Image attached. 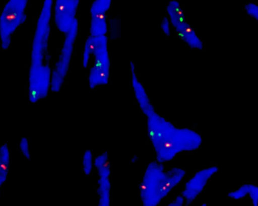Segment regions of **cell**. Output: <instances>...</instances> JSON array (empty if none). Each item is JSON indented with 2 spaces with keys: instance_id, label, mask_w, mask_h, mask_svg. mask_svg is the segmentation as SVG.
Wrapping results in <instances>:
<instances>
[{
  "instance_id": "6da1fadb",
  "label": "cell",
  "mask_w": 258,
  "mask_h": 206,
  "mask_svg": "<svg viewBox=\"0 0 258 206\" xmlns=\"http://www.w3.org/2000/svg\"><path fill=\"white\" fill-rule=\"evenodd\" d=\"M54 0H44L33 38L29 73V91L32 101L46 98L51 89V71L48 45L51 36Z\"/></svg>"
},
{
  "instance_id": "7a4b0ae2",
  "label": "cell",
  "mask_w": 258,
  "mask_h": 206,
  "mask_svg": "<svg viewBox=\"0 0 258 206\" xmlns=\"http://www.w3.org/2000/svg\"><path fill=\"white\" fill-rule=\"evenodd\" d=\"M147 117V129L152 136L150 139L159 163L171 161L180 153L192 152L201 147L203 139L197 131L177 128L156 111Z\"/></svg>"
},
{
  "instance_id": "3957f363",
  "label": "cell",
  "mask_w": 258,
  "mask_h": 206,
  "mask_svg": "<svg viewBox=\"0 0 258 206\" xmlns=\"http://www.w3.org/2000/svg\"><path fill=\"white\" fill-rule=\"evenodd\" d=\"M140 188L141 201L146 206L157 205L169 194L171 190L167 182L163 163L156 160L148 165Z\"/></svg>"
},
{
  "instance_id": "277c9868",
  "label": "cell",
  "mask_w": 258,
  "mask_h": 206,
  "mask_svg": "<svg viewBox=\"0 0 258 206\" xmlns=\"http://www.w3.org/2000/svg\"><path fill=\"white\" fill-rule=\"evenodd\" d=\"M30 0H8L0 15V40L3 50L12 44V37L27 20V6Z\"/></svg>"
},
{
  "instance_id": "5b68a950",
  "label": "cell",
  "mask_w": 258,
  "mask_h": 206,
  "mask_svg": "<svg viewBox=\"0 0 258 206\" xmlns=\"http://www.w3.org/2000/svg\"><path fill=\"white\" fill-rule=\"evenodd\" d=\"M78 33L79 21L77 19L71 30L65 34V39L60 55L51 73V90L52 92H59L66 79Z\"/></svg>"
},
{
  "instance_id": "8992f818",
  "label": "cell",
  "mask_w": 258,
  "mask_h": 206,
  "mask_svg": "<svg viewBox=\"0 0 258 206\" xmlns=\"http://www.w3.org/2000/svg\"><path fill=\"white\" fill-rule=\"evenodd\" d=\"M92 50L94 64L99 68L102 77V84L107 85L110 79V59L108 50V38L107 36H89L86 41Z\"/></svg>"
},
{
  "instance_id": "52a82bcc",
  "label": "cell",
  "mask_w": 258,
  "mask_h": 206,
  "mask_svg": "<svg viewBox=\"0 0 258 206\" xmlns=\"http://www.w3.org/2000/svg\"><path fill=\"white\" fill-rule=\"evenodd\" d=\"M80 0H55L53 4V20L59 31L66 34L77 18Z\"/></svg>"
},
{
  "instance_id": "ba28073f",
  "label": "cell",
  "mask_w": 258,
  "mask_h": 206,
  "mask_svg": "<svg viewBox=\"0 0 258 206\" xmlns=\"http://www.w3.org/2000/svg\"><path fill=\"white\" fill-rule=\"evenodd\" d=\"M219 172L218 166L205 168L194 174V176L186 183L182 196L186 204L192 203L203 193L209 181Z\"/></svg>"
},
{
  "instance_id": "9c48e42d",
  "label": "cell",
  "mask_w": 258,
  "mask_h": 206,
  "mask_svg": "<svg viewBox=\"0 0 258 206\" xmlns=\"http://www.w3.org/2000/svg\"><path fill=\"white\" fill-rule=\"evenodd\" d=\"M131 73H132V84L135 92V98L139 104L140 108L142 110L143 113L148 116L149 114L154 111L155 109L147 95V91L144 87L141 82L137 77L135 72V66L133 62H131Z\"/></svg>"
},
{
  "instance_id": "30bf717a",
  "label": "cell",
  "mask_w": 258,
  "mask_h": 206,
  "mask_svg": "<svg viewBox=\"0 0 258 206\" xmlns=\"http://www.w3.org/2000/svg\"><path fill=\"white\" fill-rule=\"evenodd\" d=\"M110 193L111 181L110 178H99L98 180V205L108 206L110 205Z\"/></svg>"
},
{
  "instance_id": "8fae6325",
  "label": "cell",
  "mask_w": 258,
  "mask_h": 206,
  "mask_svg": "<svg viewBox=\"0 0 258 206\" xmlns=\"http://www.w3.org/2000/svg\"><path fill=\"white\" fill-rule=\"evenodd\" d=\"M94 165L98 172L99 178H110L111 176V163L107 152L98 156L94 161Z\"/></svg>"
},
{
  "instance_id": "7c38bea8",
  "label": "cell",
  "mask_w": 258,
  "mask_h": 206,
  "mask_svg": "<svg viewBox=\"0 0 258 206\" xmlns=\"http://www.w3.org/2000/svg\"><path fill=\"white\" fill-rule=\"evenodd\" d=\"M103 17H95L90 20V36H107L108 32V24L107 20L103 19Z\"/></svg>"
},
{
  "instance_id": "4fadbf2b",
  "label": "cell",
  "mask_w": 258,
  "mask_h": 206,
  "mask_svg": "<svg viewBox=\"0 0 258 206\" xmlns=\"http://www.w3.org/2000/svg\"><path fill=\"white\" fill-rule=\"evenodd\" d=\"M111 5L112 0H94L90 7L91 18L105 16Z\"/></svg>"
},
{
  "instance_id": "5bb4252c",
  "label": "cell",
  "mask_w": 258,
  "mask_h": 206,
  "mask_svg": "<svg viewBox=\"0 0 258 206\" xmlns=\"http://www.w3.org/2000/svg\"><path fill=\"white\" fill-rule=\"evenodd\" d=\"M167 182L171 190L178 185L186 175V171L180 168H173L166 171Z\"/></svg>"
},
{
  "instance_id": "9a60e30c",
  "label": "cell",
  "mask_w": 258,
  "mask_h": 206,
  "mask_svg": "<svg viewBox=\"0 0 258 206\" xmlns=\"http://www.w3.org/2000/svg\"><path fill=\"white\" fill-rule=\"evenodd\" d=\"M251 183H245L239 186L237 189L230 192L227 195L229 199L233 200H241L248 197L250 188H251Z\"/></svg>"
},
{
  "instance_id": "2e32d148",
  "label": "cell",
  "mask_w": 258,
  "mask_h": 206,
  "mask_svg": "<svg viewBox=\"0 0 258 206\" xmlns=\"http://www.w3.org/2000/svg\"><path fill=\"white\" fill-rule=\"evenodd\" d=\"M89 84L91 89H95L98 86H103L102 77L100 73L99 68L94 63L89 72Z\"/></svg>"
},
{
  "instance_id": "e0dca14e",
  "label": "cell",
  "mask_w": 258,
  "mask_h": 206,
  "mask_svg": "<svg viewBox=\"0 0 258 206\" xmlns=\"http://www.w3.org/2000/svg\"><path fill=\"white\" fill-rule=\"evenodd\" d=\"M93 166V154H92V151H86L83 158V169L85 175L87 176L90 175L92 173Z\"/></svg>"
},
{
  "instance_id": "ac0fdd59",
  "label": "cell",
  "mask_w": 258,
  "mask_h": 206,
  "mask_svg": "<svg viewBox=\"0 0 258 206\" xmlns=\"http://www.w3.org/2000/svg\"><path fill=\"white\" fill-rule=\"evenodd\" d=\"M244 9L247 15L258 23V4L255 3H248L245 4Z\"/></svg>"
},
{
  "instance_id": "d6986e66",
  "label": "cell",
  "mask_w": 258,
  "mask_h": 206,
  "mask_svg": "<svg viewBox=\"0 0 258 206\" xmlns=\"http://www.w3.org/2000/svg\"><path fill=\"white\" fill-rule=\"evenodd\" d=\"M19 149L22 155L26 159H30L31 153H30V142L27 138H22L19 142Z\"/></svg>"
},
{
  "instance_id": "ffe728a7",
  "label": "cell",
  "mask_w": 258,
  "mask_h": 206,
  "mask_svg": "<svg viewBox=\"0 0 258 206\" xmlns=\"http://www.w3.org/2000/svg\"><path fill=\"white\" fill-rule=\"evenodd\" d=\"M248 198L251 202V205L258 206V186L254 183H251Z\"/></svg>"
},
{
  "instance_id": "44dd1931",
  "label": "cell",
  "mask_w": 258,
  "mask_h": 206,
  "mask_svg": "<svg viewBox=\"0 0 258 206\" xmlns=\"http://www.w3.org/2000/svg\"><path fill=\"white\" fill-rule=\"evenodd\" d=\"M10 165L2 164L1 161H0V188H2L6 181H7Z\"/></svg>"
},
{
  "instance_id": "7402d4cb",
  "label": "cell",
  "mask_w": 258,
  "mask_h": 206,
  "mask_svg": "<svg viewBox=\"0 0 258 206\" xmlns=\"http://www.w3.org/2000/svg\"><path fill=\"white\" fill-rule=\"evenodd\" d=\"M161 30L163 32L165 36H170L171 33V22H170L169 18L168 17H164L161 21Z\"/></svg>"
},
{
  "instance_id": "603a6c76",
  "label": "cell",
  "mask_w": 258,
  "mask_h": 206,
  "mask_svg": "<svg viewBox=\"0 0 258 206\" xmlns=\"http://www.w3.org/2000/svg\"><path fill=\"white\" fill-rule=\"evenodd\" d=\"M91 56H92V50L89 44L86 42L85 44L84 50L83 53V66L86 68L89 65V60H90Z\"/></svg>"
},
{
  "instance_id": "cb8c5ba5",
  "label": "cell",
  "mask_w": 258,
  "mask_h": 206,
  "mask_svg": "<svg viewBox=\"0 0 258 206\" xmlns=\"http://www.w3.org/2000/svg\"><path fill=\"white\" fill-rule=\"evenodd\" d=\"M185 199L183 196H178L174 199L173 202L169 204L171 206H181L184 204Z\"/></svg>"
},
{
  "instance_id": "d4e9b609",
  "label": "cell",
  "mask_w": 258,
  "mask_h": 206,
  "mask_svg": "<svg viewBox=\"0 0 258 206\" xmlns=\"http://www.w3.org/2000/svg\"><path fill=\"white\" fill-rule=\"evenodd\" d=\"M0 190H1V188H0ZM0 196H1V192H0Z\"/></svg>"
}]
</instances>
